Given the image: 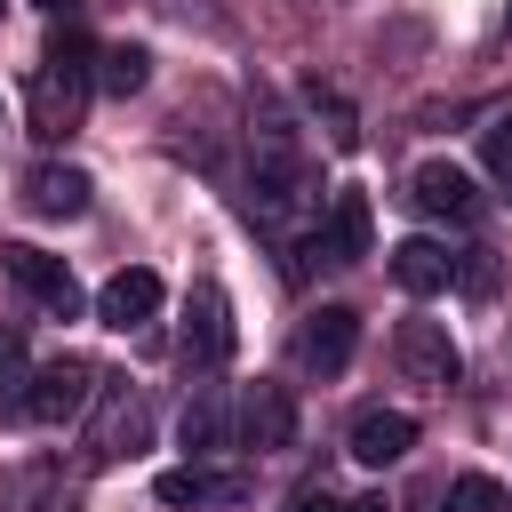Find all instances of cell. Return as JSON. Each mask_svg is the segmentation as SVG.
I'll return each mask as SVG.
<instances>
[{"mask_svg": "<svg viewBox=\"0 0 512 512\" xmlns=\"http://www.w3.org/2000/svg\"><path fill=\"white\" fill-rule=\"evenodd\" d=\"M88 88H96V48L80 32H56L48 56H40V72H32V96H24L32 136L40 144H64L80 128V112H88Z\"/></svg>", "mask_w": 512, "mask_h": 512, "instance_id": "6da1fadb", "label": "cell"}, {"mask_svg": "<svg viewBox=\"0 0 512 512\" xmlns=\"http://www.w3.org/2000/svg\"><path fill=\"white\" fill-rule=\"evenodd\" d=\"M176 360H184V376H216L232 360V304L216 280H192L184 320H176Z\"/></svg>", "mask_w": 512, "mask_h": 512, "instance_id": "7a4b0ae2", "label": "cell"}, {"mask_svg": "<svg viewBox=\"0 0 512 512\" xmlns=\"http://www.w3.org/2000/svg\"><path fill=\"white\" fill-rule=\"evenodd\" d=\"M0 280H16V288H24L40 312H56V320L80 312V280H72V264L48 256V248H32V240H0Z\"/></svg>", "mask_w": 512, "mask_h": 512, "instance_id": "3957f363", "label": "cell"}, {"mask_svg": "<svg viewBox=\"0 0 512 512\" xmlns=\"http://www.w3.org/2000/svg\"><path fill=\"white\" fill-rule=\"evenodd\" d=\"M88 392H96V360L56 352L48 368H32V384H24V416H32V424H72V416L88 408Z\"/></svg>", "mask_w": 512, "mask_h": 512, "instance_id": "277c9868", "label": "cell"}, {"mask_svg": "<svg viewBox=\"0 0 512 512\" xmlns=\"http://www.w3.org/2000/svg\"><path fill=\"white\" fill-rule=\"evenodd\" d=\"M352 344H360V312H352V304H320V312H304V328H296V368L328 384V376L352 368Z\"/></svg>", "mask_w": 512, "mask_h": 512, "instance_id": "5b68a950", "label": "cell"}, {"mask_svg": "<svg viewBox=\"0 0 512 512\" xmlns=\"http://www.w3.org/2000/svg\"><path fill=\"white\" fill-rule=\"evenodd\" d=\"M392 360L408 368V384H432V392H448V384L464 376V352H456L448 320H400V336H392Z\"/></svg>", "mask_w": 512, "mask_h": 512, "instance_id": "8992f818", "label": "cell"}, {"mask_svg": "<svg viewBox=\"0 0 512 512\" xmlns=\"http://www.w3.org/2000/svg\"><path fill=\"white\" fill-rule=\"evenodd\" d=\"M288 440H296V400H288V384L256 376V384L240 392V448L272 456V448H288Z\"/></svg>", "mask_w": 512, "mask_h": 512, "instance_id": "52a82bcc", "label": "cell"}, {"mask_svg": "<svg viewBox=\"0 0 512 512\" xmlns=\"http://www.w3.org/2000/svg\"><path fill=\"white\" fill-rule=\"evenodd\" d=\"M408 200H416L424 216H440V224H472V216H480V184H472L456 160H424V168L408 176Z\"/></svg>", "mask_w": 512, "mask_h": 512, "instance_id": "ba28073f", "label": "cell"}, {"mask_svg": "<svg viewBox=\"0 0 512 512\" xmlns=\"http://www.w3.org/2000/svg\"><path fill=\"white\" fill-rule=\"evenodd\" d=\"M312 248H320L328 264H360V256L376 248V216H368V192H336V200H328V216H320V232H312Z\"/></svg>", "mask_w": 512, "mask_h": 512, "instance_id": "9c48e42d", "label": "cell"}, {"mask_svg": "<svg viewBox=\"0 0 512 512\" xmlns=\"http://www.w3.org/2000/svg\"><path fill=\"white\" fill-rule=\"evenodd\" d=\"M344 448H352V464L384 472V464H400V456L416 448V416H400V408H360L352 432H344Z\"/></svg>", "mask_w": 512, "mask_h": 512, "instance_id": "30bf717a", "label": "cell"}, {"mask_svg": "<svg viewBox=\"0 0 512 512\" xmlns=\"http://www.w3.org/2000/svg\"><path fill=\"white\" fill-rule=\"evenodd\" d=\"M312 200V168L272 136L264 152H256V216H288V208H304Z\"/></svg>", "mask_w": 512, "mask_h": 512, "instance_id": "8fae6325", "label": "cell"}, {"mask_svg": "<svg viewBox=\"0 0 512 512\" xmlns=\"http://www.w3.org/2000/svg\"><path fill=\"white\" fill-rule=\"evenodd\" d=\"M160 296H168V288H160V272H144V264H128V272H112V280L96 288V320L128 336V328H144V320L160 312Z\"/></svg>", "mask_w": 512, "mask_h": 512, "instance_id": "7c38bea8", "label": "cell"}, {"mask_svg": "<svg viewBox=\"0 0 512 512\" xmlns=\"http://www.w3.org/2000/svg\"><path fill=\"white\" fill-rule=\"evenodd\" d=\"M88 168H56V160H40L32 176H24V208L32 216H48V224H72V216H88Z\"/></svg>", "mask_w": 512, "mask_h": 512, "instance_id": "4fadbf2b", "label": "cell"}, {"mask_svg": "<svg viewBox=\"0 0 512 512\" xmlns=\"http://www.w3.org/2000/svg\"><path fill=\"white\" fill-rule=\"evenodd\" d=\"M144 440H152L144 400L112 392V400H104V416H96V432H88V456H96V464H120V456H144Z\"/></svg>", "mask_w": 512, "mask_h": 512, "instance_id": "5bb4252c", "label": "cell"}, {"mask_svg": "<svg viewBox=\"0 0 512 512\" xmlns=\"http://www.w3.org/2000/svg\"><path fill=\"white\" fill-rule=\"evenodd\" d=\"M152 496L176 504V512H184V504H240V496H248V472H200V464H176V472L152 480Z\"/></svg>", "mask_w": 512, "mask_h": 512, "instance_id": "9a60e30c", "label": "cell"}, {"mask_svg": "<svg viewBox=\"0 0 512 512\" xmlns=\"http://www.w3.org/2000/svg\"><path fill=\"white\" fill-rule=\"evenodd\" d=\"M392 280H400L408 296H440V288H456V256H448L440 240H424V232H416V240H400V248H392Z\"/></svg>", "mask_w": 512, "mask_h": 512, "instance_id": "2e32d148", "label": "cell"}, {"mask_svg": "<svg viewBox=\"0 0 512 512\" xmlns=\"http://www.w3.org/2000/svg\"><path fill=\"white\" fill-rule=\"evenodd\" d=\"M152 80V56L136 48V40H112V48H96V88L104 96H136Z\"/></svg>", "mask_w": 512, "mask_h": 512, "instance_id": "e0dca14e", "label": "cell"}, {"mask_svg": "<svg viewBox=\"0 0 512 512\" xmlns=\"http://www.w3.org/2000/svg\"><path fill=\"white\" fill-rule=\"evenodd\" d=\"M440 512H512V488L496 472H464V480H448Z\"/></svg>", "mask_w": 512, "mask_h": 512, "instance_id": "ac0fdd59", "label": "cell"}, {"mask_svg": "<svg viewBox=\"0 0 512 512\" xmlns=\"http://www.w3.org/2000/svg\"><path fill=\"white\" fill-rule=\"evenodd\" d=\"M224 440H232V408H224L216 392H200V400L184 408V448L200 456V448H224Z\"/></svg>", "mask_w": 512, "mask_h": 512, "instance_id": "d6986e66", "label": "cell"}, {"mask_svg": "<svg viewBox=\"0 0 512 512\" xmlns=\"http://www.w3.org/2000/svg\"><path fill=\"white\" fill-rule=\"evenodd\" d=\"M480 168H488V184L512 200V112H496V120L480 128Z\"/></svg>", "mask_w": 512, "mask_h": 512, "instance_id": "ffe728a7", "label": "cell"}, {"mask_svg": "<svg viewBox=\"0 0 512 512\" xmlns=\"http://www.w3.org/2000/svg\"><path fill=\"white\" fill-rule=\"evenodd\" d=\"M24 384H32V368H24V328H0V408H24Z\"/></svg>", "mask_w": 512, "mask_h": 512, "instance_id": "44dd1931", "label": "cell"}, {"mask_svg": "<svg viewBox=\"0 0 512 512\" xmlns=\"http://www.w3.org/2000/svg\"><path fill=\"white\" fill-rule=\"evenodd\" d=\"M312 112L328 120V144H336V152H352V112H344V104H336L328 88H312Z\"/></svg>", "mask_w": 512, "mask_h": 512, "instance_id": "7402d4cb", "label": "cell"}, {"mask_svg": "<svg viewBox=\"0 0 512 512\" xmlns=\"http://www.w3.org/2000/svg\"><path fill=\"white\" fill-rule=\"evenodd\" d=\"M456 280H464L472 296H488V288H496V264H488V248H472V264L456 256Z\"/></svg>", "mask_w": 512, "mask_h": 512, "instance_id": "603a6c76", "label": "cell"}, {"mask_svg": "<svg viewBox=\"0 0 512 512\" xmlns=\"http://www.w3.org/2000/svg\"><path fill=\"white\" fill-rule=\"evenodd\" d=\"M288 512H344V504H336L328 488H296V496H288Z\"/></svg>", "mask_w": 512, "mask_h": 512, "instance_id": "cb8c5ba5", "label": "cell"}, {"mask_svg": "<svg viewBox=\"0 0 512 512\" xmlns=\"http://www.w3.org/2000/svg\"><path fill=\"white\" fill-rule=\"evenodd\" d=\"M344 512H384V496H360V504H344Z\"/></svg>", "mask_w": 512, "mask_h": 512, "instance_id": "d4e9b609", "label": "cell"}, {"mask_svg": "<svg viewBox=\"0 0 512 512\" xmlns=\"http://www.w3.org/2000/svg\"><path fill=\"white\" fill-rule=\"evenodd\" d=\"M32 8H48V16H56V8H72V0H32Z\"/></svg>", "mask_w": 512, "mask_h": 512, "instance_id": "484cf974", "label": "cell"}, {"mask_svg": "<svg viewBox=\"0 0 512 512\" xmlns=\"http://www.w3.org/2000/svg\"><path fill=\"white\" fill-rule=\"evenodd\" d=\"M0 8H8V0H0Z\"/></svg>", "mask_w": 512, "mask_h": 512, "instance_id": "4316f807", "label": "cell"}]
</instances>
